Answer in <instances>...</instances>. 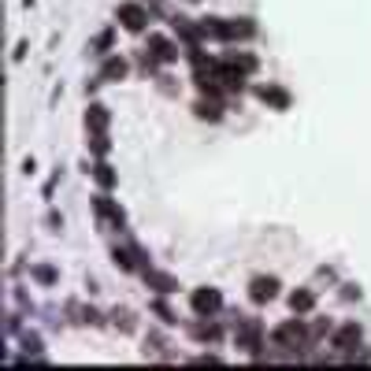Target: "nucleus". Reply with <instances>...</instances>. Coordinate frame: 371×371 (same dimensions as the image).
Wrapping results in <instances>:
<instances>
[{
    "instance_id": "6",
    "label": "nucleus",
    "mask_w": 371,
    "mask_h": 371,
    "mask_svg": "<svg viewBox=\"0 0 371 371\" xmlns=\"http://www.w3.org/2000/svg\"><path fill=\"white\" fill-rule=\"evenodd\" d=\"M249 297H253L256 304L275 301V297H279V279H275V275H256V279L249 282Z\"/></svg>"
},
{
    "instance_id": "9",
    "label": "nucleus",
    "mask_w": 371,
    "mask_h": 371,
    "mask_svg": "<svg viewBox=\"0 0 371 371\" xmlns=\"http://www.w3.org/2000/svg\"><path fill=\"white\" fill-rule=\"evenodd\" d=\"M253 38H256V19H249V15L227 19V41H253Z\"/></svg>"
},
{
    "instance_id": "1",
    "label": "nucleus",
    "mask_w": 371,
    "mask_h": 371,
    "mask_svg": "<svg viewBox=\"0 0 371 371\" xmlns=\"http://www.w3.org/2000/svg\"><path fill=\"white\" fill-rule=\"evenodd\" d=\"M312 338H316V334H309V327H304L301 319H286V323H279L275 331H271V345H275V349H286L289 357H297L301 349L312 345Z\"/></svg>"
},
{
    "instance_id": "15",
    "label": "nucleus",
    "mask_w": 371,
    "mask_h": 371,
    "mask_svg": "<svg viewBox=\"0 0 371 371\" xmlns=\"http://www.w3.org/2000/svg\"><path fill=\"white\" fill-rule=\"evenodd\" d=\"M189 334L197 338V342H219V338H223L219 323H212V316H201V323H193Z\"/></svg>"
},
{
    "instance_id": "12",
    "label": "nucleus",
    "mask_w": 371,
    "mask_h": 371,
    "mask_svg": "<svg viewBox=\"0 0 371 371\" xmlns=\"http://www.w3.org/2000/svg\"><path fill=\"white\" fill-rule=\"evenodd\" d=\"M108 123H111V111H108L104 104H89V108H86V131H89V134H104Z\"/></svg>"
},
{
    "instance_id": "17",
    "label": "nucleus",
    "mask_w": 371,
    "mask_h": 371,
    "mask_svg": "<svg viewBox=\"0 0 371 371\" xmlns=\"http://www.w3.org/2000/svg\"><path fill=\"white\" fill-rule=\"evenodd\" d=\"M93 212L101 216V219H116V223H123L119 204H111V197H104V193H96V197H93Z\"/></svg>"
},
{
    "instance_id": "26",
    "label": "nucleus",
    "mask_w": 371,
    "mask_h": 371,
    "mask_svg": "<svg viewBox=\"0 0 371 371\" xmlns=\"http://www.w3.org/2000/svg\"><path fill=\"white\" fill-rule=\"evenodd\" d=\"M186 4H197V0H186Z\"/></svg>"
},
{
    "instance_id": "14",
    "label": "nucleus",
    "mask_w": 371,
    "mask_h": 371,
    "mask_svg": "<svg viewBox=\"0 0 371 371\" xmlns=\"http://www.w3.org/2000/svg\"><path fill=\"white\" fill-rule=\"evenodd\" d=\"M201 23V38H212V41H227V19H219V15H204Z\"/></svg>"
},
{
    "instance_id": "4",
    "label": "nucleus",
    "mask_w": 371,
    "mask_h": 371,
    "mask_svg": "<svg viewBox=\"0 0 371 371\" xmlns=\"http://www.w3.org/2000/svg\"><path fill=\"white\" fill-rule=\"evenodd\" d=\"M189 309L197 316H216L223 309V294L212 289V286H201V289H193V294H189Z\"/></svg>"
},
{
    "instance_id": "25",
    "label": "nucleus",
    "mask_w": 371,
    "mask_h": 371,
    "mask_svg": "<svg viewBox=\"0 0 371 371\" xmlns=\"http://www.w3.org/2000/svg\"><path fill=\"white\" fill-rule=\"evenodd\" d=\"M111 319H116V327H123V331H131V327H134V323H131V312H116Z\"/></svg>"
},
{
    "instance_id": "20",
    "label": "nucleus",
    "mask_w": 371,
    "mask_h": 371,
    "mask_svg": "<svg viewBox=\"0 0 371 371\" xmlns=\"http://www.w3.org/2000/svg\"><path fill=\"white\" fill-rule=\"evenodd\" d=\"M93 179H96V186H101V189H111V186H119V175L116 171H111L108 164H104V160H101V164H93Z\"/></svg>"
},
{
    "instance_id": "11",
    "label": "nucleus",
    "mask_w": 371,
    "mask_h": 371,
    "mask_svg": "<svg viewBox=\"0 0 371 371\" xmlns=\"http://www.w3.org/2000/svg\"><path fill=\"white\" fill-rule=\"evenodd\" d=\"M256 96H260V101H264L267 108H275V111H286V108H289V93H286L279 82L260 86V89H256Z\"/></svg>"
},
{
    "instance_id": "8",
    "label": "nucleus",
    "mask_w": 371,
    "mask_h": 371,
    "mask_svg": "<svg viewBox=\"0 0 371 371\" xmlns=\"http://www.w3.org/2000/svg\"><path fill=\"white\" fill-rule=\"evenodd\" d=\"M126 74H131V60L119 56V52L104 56V63H101V82H123Z\"/></svg>"
},
{
    "instance_id": "21",
    "label": "nucleus",
    "mask_w": 371,
    "mask_h": 371,
    "mask_svg": "<svg viewBox=\"0 0 371 371\" xmlns=\"http://www.w3.org/2000/svg\"><path fill=\"white\" fill-rule=\"evenodd\" d=\"M145 282H149L156 294H171L175 289V279H167V275H160V271H145Z\"/></svg>"
},
{
    "instance_id": "19",
    "label": "nucleus",
    "mask_w": 371,
    "mask_h": 371,
    "mask_svg": "<svg viewBox=\"0 0 371 371\" xmlns=\"http://www.w3.org/2000/svg\"><path fill=\"white\" fill-rule=\"evenodd\" d=\"M231 63V67H238L241 74H256V67H260V60H256L253 52H231V56H223Z\"/></svg>"
},
{
    "instance_id": "10",
    "label": "nucleus",
    "mask_w": 371,
    "mask_h": 371,
    "mask_svg": "<svg viewBox=\"0 0 371 371\" xmlns=\"http://www.w3.org/2000/svg\"><path fill=\"white\" fill-rule=\"evenodd\" d=\"M171 30H175V34H179L189 48L204 41V38H201V23H197V19H186V15H175V19H171Z\"/></svg>"
},
{
    "instance_id": "22",
    "label": "nucleus",
    "mask_w": 371,
    "mask_h": 371,
    "mask_svg": "<svg viewBox=\"0 0 371 371\" xmlns=\"http://www.w3.org/2000/svg\"><path fill=\"white\" fill-rule=\"evenodd\" d=\"M89 149H93L96 156H108V153H111V141H108V131H104V134H89Z\"/></svg>"
},
{
    "instance_id": "2",
    "label": "nucleus",
    "mask_w": 371,
    "mask_h": 371,
    "mask_svg": "<svg viewBox=\"0 0 371 371\" xmlns=\"http://www.w3.org/2000/svg\"><path fill=\"white\" fill-rule=\"evenodd\" d=\"M116 19L123 23L126 34H145V26H149V8H145L141 0H123L116 8Z\"/></svg>"
},
{
    "instance_id": "18",
    "label": "nucleus",
    "mask_w": 371,
    "mask_h": 371,
    "mask_svg": "<svg viewBox=\"0 0 371 371\" xmlns=\"http://www.w3.org/2000/svg\"><path fill=\"white\" fill-rule=\"evenodd\" d=\"M289 309H294L297 316L312 312L316 309V294H312V289H294V294H289Z\"/></svg>"
},
{
    "instance_id": "23",
    "label": "nucleus",
    "mask_w": 371,
    "mask_h": 371,
    "mask_svg": "<svg viewBox=\"0 0 371 371\" xmlns=\"http://www.w3.org/2000/svg\"><path fill=\"white\" fill-rule=\"evenodd\" d=\"M34 279H38L41 286H52V282H56V267H48V264H38V267H34Z\"/></svg>"
},
{
    "instance_id": "5",
    "label": "nucleus",
    "mask_w": 371,
    "mask_h": 371,
    "mask_svg": "<svg viewBox=\"0 0 371 371\" xmlns=\"http://www.w3.org/2000/svg\"><path fill=\"white\" fill-rule=\"evenodd\" d=\"M156 63H179V45H175L171 38H164V34H149V48H145Z\"/></svg>"
},
{
    "instance_id": "13",
    "label": "nucleus",
    "mask_w": 371,
    "mask_h": 371,
    "mask_svg": "<svg viewBox=\"0 0 371 371\" xmlns=\"http://www.w3.org/2000/svg\"><path fill=\"white\" fill-rule=\"evenodd\" d=\"M193 116H197L201 123H219V119H223L219 96H204V101H197V104H193Z\"/></svg>"
},
{
    "instance_id": "24",
    "label": "nucleus",
    "mask_w": 371,
    "mask_h": 371,
    "mask_svg": "<svg viewBox=\"0 0 371 371\" xmlns=\"http://www.w3.org/2000/svg\"><path fill=\"white\" fill-rule=\"evenodd\" d=\"M153 309H156V316H160V319H164V323H175V312L167 309V304H164V301H156V304H153Z\"/></svg>"
},
{
    "instance_id": "16",
    "label": "nucleus",
    "mask_w": 371,
    "mask_h": 371,
    "mask_svg": "<svg viewBox=\"0 0 371 371\" xmlns=\"http://www.w3.org/2000/svg\"><path fill=\"white\" fill-rule=\"evenodd\" d=\"M111 45H116V26H104L101 34H96V38L89 41V52L104 60V56H111Z\"/></svg>"
},
{
    "instance_id": "3",
    "label": "nucleus",
    "mask_w": 371,
    "mask_h": 371,
    "mask_svg": "<svg viewBox=\"0 0 371 371\" xmlns=\"http://www.w3.org/2000/svg\"><path fill=\"white\" fill-rule=\"evenodd\" d=\"M260 334H264L260 319H256V316H241V319H238V334H234V342H238V349L256 353V349H260Z\"/></svg>"
},
{
    "instance_id": "7",
    "label": "nucleus",
    "mask_w": 371,
    "mask_h": 371,
    "mask_svg": "<svg viewBox=\"0 0 371 371\" xmlns=\"http://www.w3.org/2000/svg\"><path fill=\"white\" fill-rule=\"evenodd\" d=\"M331 342H334V349H342V353H349V357H353V349L364 342V331H360V323H342L334 331Z\"/></svg>"
}]
</instances>
